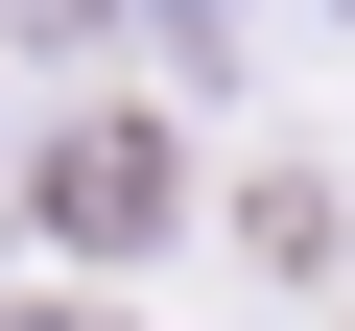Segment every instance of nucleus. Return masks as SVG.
<instances>
[{
    "instance_id": "1",
    "label": "nucleus",
    "mask_w": 355,
    "mask_h": 331,
    "mask_svg": "<svg viewBox=\"0 0 355 331\" xmlns=\"http://www.w3.org/2000/svg\"><path fill=\"white\" fill-rule=\"evenodd\" d=\"M24 190H48V237H95V260H119V237H166V142H142V118H71Z\"/></svg>"
}]
</instances>
